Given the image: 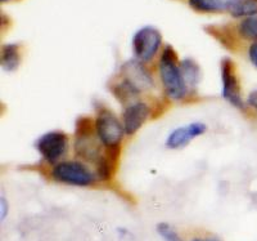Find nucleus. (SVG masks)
<instances>
[{"label": "nucleus", "mask_w": 257, "mask_h": 241, "mask_svg": "<svg viewBox=\"0 0 257 241\" xmlns=\"http://www.w3.org/2000/svg\"><path fill=\"white\" fill-rule=\"evenodd\" d=\"M158 74L166 97L171 101H184L190 93L183 74L178 53L171 45H165L158 62Z\"/></svg>", "instance_id": "obj_1"}, {"label": "nucleus", "mask_w": 257, "mask_h": 241, "mask_svg": "<svg viewBox=\"0 0 257 241\" xmlns=\"http://www.w3.org/2000/svg\"><path fill=\"white\" fill-rule=\"evenodd\" d=\"M73 150L77 157L91 164H96L104 155L105 147L96 135L94 119L90 116H80L76 120Z\"/></svg>", "instance_id": "obj_2"}, {"label": "nucleus", "mask_w": 257, "mask_h": 241, "mask_svg": "<svg viewBox=\"0 0 257 241\" xmlns=\"http://www.w3.org/2000/svg\"><path fill=\"white\" fill-rule=\"evenodd\" d=\"M95 132L99 141L105 148L121 147L125 129L122 121L109 107L98 103L95 106V119H94Z\"/></svg>", "instance_id": "obj_3"}, {"label": "nucleus", "mask_w": 257, "mask_h": 241, "mask_svg": "<svg viewBox=\"0 0 257 241\" xmlns=\"http://www.w3.org/2000/svg\"><path fill=\"white\" fill-rule=\"evenodd\" d=\"M50 177L56 182L76 187H90L98 182L95 172L79 160H62L53 165Z\"/></svg>", "instance_id": "obj_4"}, {"label": "nucleus", "mask_w": 257, "mask_h": 241, "mask_svg": "<svg viewBox=\"0 0 257 241\" xmlns=\"http://www.w3.org/2000/svg\"><path fill=\"white\" fill-rule=\"evenodd\" d=\"M35 148L45 163L58 164L68 152V134L62 130L44 133L36 139Z\"/></svg>", "instance_id": "obj_5"}, {"label": "nucleus", "mask_w": 257, "mask_h": 241, "mask_svg": "<svg viewBox=\"0 0 257 241\" xmlns=\"http://www.w3.org/2000/svg\"><path fill=\"white\" fill-rule=\"evenodd\" d=\"M132 44L134 58L142 63H148L157 56L162 44V35L155 26H144L133 36Z\"/></svg>", "instance_id": "obj_6"}, {"label": "nucleus", "mask_w": 257, "mask_h": 241, "mask_svg": "<svg viewBox=\"0 0 257 241\" xmlns=\"http://www.w3.org/2000/svg\"><path fill=\"white\" fill-rule=\"evenodd\" d=\"M222 89L221 94L225 101L240 111H245V102L242 97V86L235 71V65L230 58H222L220 63Z\"/></svg>", "instance_id": "obj_7"}, {"label": "nucleus", "mask_w": 257, "mask_h": 241, "mask_svg": "<svg viewBox=\"0 0 257 241\" xmlns=\"http://www.w3.org/2000/svg\"><path fill=\"white\" fill-rule=\"evenodd\" d=\"M118 76L141 94L143 92H149L156 87L155 80L152 75L149 74L144 63L135 58L128 59L121 66Z\"/></svg>", "instance_id": "obj_8"}, {"label": "nucleus", "mask_w": 257, "mask_h": 241, "mask_svg": "<svg viewBox=\"0 0 257 241\" xmlns=\"http://www.w3.org/2000/svg\"><path fill=\"white\" fill-rule=\"evenodd\" d=\"M151 114H152V107L142 100H137L126 105L121 116L125 134L134 135L149 120Z\"/></svg>", "instance_id": "obj_9"}, {"label": "nucleus", "mask_w": 257, "mask_h": 241, "mask_svg": "<svg viewBox=\"0 0 257 241\" xmlns=\"http://www.w3.org/2000/svg\"><path fill=\"white\" fill-rule=\"evenodd\" d=\"M206 132H207V125L203 121L187 124L184 127L176 128L170 133L165 141V146L170 150H179V148L185 147L193 139L199 135H203Z\"/></svg>", "instance_id": "obj_10"}, {"label": "nucleus", "mask_w": 257, "mask_h": 241, "mask_svg": "<svg viewBox=\"0 0 257 241\" xmlns=\"http://www.w3.org/2000/svg\"><path fill=\"white\" fill-rule=\"evenodd\" d=\"M181 74L187 83L189 92H194L201 83V67L193 58H183L180 61Z\"/></svg>", "instance_id": "obj_11"}, {"label": "nucleus", "mask_w": 257, "mask_h": 241, "mask_svg": "<svg viewBox=\"0 0 257 241\" xmlns=\"http://www.w3.org/2000/svg\"><path fill=\"white\" fill-rule=\"evenodd\" d=\"M234 0H189V7L199 13L228 12Z\"/></svg>", "instance_id": "obj_12"}, {"label": "nucleus", "mask_w": 257, "mask_h": 241, "mask_svg": "<svg viewBox=\"0 0 257 241\" xmlns=\"http://www.w3.org/2000/svg\"><path fill=\"white\" fill-rule=\"evenodd\" d=\"M22 59V53L18 44H4L2 47V56H0V63L6 71L17 70Z\"/></svg>", "instance_id": "obj_13"}, {"label": "nucleus", "mask_w": 257, "mask_h": 241, "mask_svg": "<svg viewBox=\"0 0 257 241\" xmlns=\"http://www.w3.org/2000/svg\"><path fill=\"white\" fill-rule=\"evenodd\" d=\"M228 12L234 18L257 16V0H234Z\"/></svg>", "instance_id": "obj_14"}, {"label": "nucleus", "mask_w": 257, "mask_h": 241, "mask_svg": "<svg viewBox=\"0 0 257 241\" xmlns=\"http://www.w3.org/2000/svg\"><path fill=\"white\" fill-rule=\"evenodd\" d=\"M238 34L244 40L257 43V16L243 18L238 25Z\"/></svg>", "instance_id": "obj_15"}, {"label": "nucleus", "mask_w": 257, "mask_h": 241, "mask_svg": "<svg viewBox=\"0 0 257 241\" xmlns=\"http://www.w3.org/2000/svg\"><path fill=\"white\" fill-rule=\"evenodd\" d=\"M156 229H157L158 235L164 238L165 241H183V238L179 236V233L169 223H165V222L158 223Z\"/></svg>", "instance_id": "obj_16"}, {"label": "nucleus", "mask_w": 257, "mask_h": 241, "mask_svg": "<svg viewBox=\"0 0 257 241\" xmlns=\"http://www.w3.org/2000/svg\"><path fill=\"white\" fill-rule=\"evenodd\" d=\"M248 58L252 65L257 68V43H252L248 47Z\"/></svg>", "instance_id": "obj_17"}, {"label": "nucleus", "mask_w": 257, "mask_h": 241, "mask_svg": "<svg viewBox=\"0 0 257 241\" xmlns=\"http://www.w3.org/2000/svg\"><path fill=\"white\" fill-rule=\"evenodd\" d=\"M7 214H8V203H7L6 197L2 195L0 196V219H2V222L6 219Z\"/></svg>", "instance_id": "obj_18"}, {"label": "nucleus", "mask_w": 257, "mask_h": 241, "mask_svg": "<svg viewBox=\"0 0 257 241\" xmlns=\"http://www.w3.org/2000/svg\"><path fill=\"white\" fill-rule=\"evenodd\" d=\"M245 103H247L249 107H252L254 111H257V89H254V91H252L251 93L248 94V97L245 100Z\"/></svg>", "instance_id": "obj_19"}, {"label": "nucleus", "mask_w": 257, "mask_h": 241, "mask_svg": "<svg viewBox=\"0 0 257 241\" xmlns=\"http://www.w3.org/2000/svg\"><path fill=\"white\" fill-rule=\"evenodd\" d=\"M190 241H220V240H217V238H213V237H196Z\"/></svg>", "instance_id": "obj_20"}, {"label": "nucleus", "mask_w": 257, "mask_h": 241, "mask_svg": "<svg viewBox=\"0 0 257 241\" xmlns=\"http://www.w3.org/2000/svg\"><path fill=\"white\" fill-rule=\"evenodd\" d=\"M0 2H2V3H4V2H9V0H0Z\"/></svg>", "instance_id": "obj_21"}]
</instances>
